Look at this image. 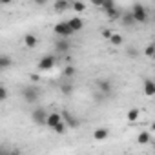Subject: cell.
I'll return each instance as SVG.
<instances>
[{
  "instance_id": "3",
  "label": "cell",
  "mask_w": 155,
  "mask_h": 155,
  "mask_svg": "<svg viewBox=\"0 0 155 155\" xmlns=\"http://www.w3.org/2000/svg\"><path fill=\"white\" fill-rule=\"evenodd\" d=\"M131 15H133V18H135L139 24H144V22L148 20V9H146L142 4H133V6H131Z\"/></svg>"
},
{
  "instance_id": "8",
  "label": "cell",
  "mask_w": 155,
  "mask_h": 155,
  "mask_svg": "<svg viewBox=\"0 0 155 155\" xmlns=\"http://www.w3.org/2000/svg\"><path fill=\"white\" fill-rule=\"evenodd\" d=\"M69 49H71V42H69L68 38L57 40V44H55V51H57V53H68Z\"/></svg>"
},
{
  "instance_id": "19",
  "label": "cell",
  "mask_w": 155,
  "mask_h": 155,
  "mask_svg": "<svg viewBox=\"0 0 155 155\" xmlns=\"http://www.w3.org/2000/svg\"><path fill=\"white\" fill-rule=\"evenodd\" d=\"M75 73H77V69H75V66H66L64 68V71H62V75L66 77V79H71V77H75Z\"/></svg>"
},
{
  "instance_id": "24",
  "label": "cell",
  "mask_w": 155,
  "mask_h": 155,
  "mask_svg": "<svg viewBox=\"0 0 155 155\" xmlns=\"http://www.w3.org/2000/svg\"><path fill=\"white\" fill-rule=\"evenodd\" d=\"M110 42H111L113 46H120V44H122V37H120L119 33H113V37L110 38Z\"/></svg>"
},
{
  "instance_id": "33",
  "label": "cell",
  "mask_w": 155,
  "mask_h": 155,
  "mask_svg": "<svg viewBox=\"0 0 155 155\" xmlns=\"http://www.w3.org/2000/svg\"><path fill=\"white\" fill-rule=\"evenodd\" d=\"M153 22H155V15H153Z\"/></svg>"
},
{
  "instance_id": "17",
  "label": "cell",
  "mask_w": 155,
  "mask_h": 155,
  "mask_svg": "<svg viewBox=\"0 0 155 155\" xmlns=\"http://www.w3.org/2000/svg\"><path fill=\"white\" fill-rule=\"evenodd\" d=\"M73 90H75V88H73V84H71V82H64V84L60 86V93H62V95H66V97H68V95H71V93H73Z\"/></svg>"
},
{
  "instance_id": "7",
  "label": "cell",
  "mask_w": 155,
  "mask_h": 155,
  "mask_svg": "<svg viewBox=\"0 0 155 155\" xmlns=\"http://www.w3.org/2000/svg\"><path fill=\"white\" fill-rule=\"evenodd\" d=\"M97 91H101L104 97L111 95V91H113V84H111V81H108V79H101V81L97 82Z\"/></svg>"
},
{
  "instance_id": "13",
  "label": "cell",
  "mask_w": 155,
  "mask_h": 155,
  "mask_svg": "<svg viewBox=\"0 0 155 155\" xmlns=\"http://www.w3.org/2000/svg\"><path fill=\"white\" fill-rule=\"evenodd\" d=\"M13 66V58L9 57V55H0V69H8V68H11Z\"/></svg>"
},
{
  "instance_id": "30",
  "label": "cell",
  "mask_w": 155,
  "mask_h": 155,
  "mask_svg": "<svg viewBox=\"0 0 155 155\" xmlns=\"http://www.w3.org/2000/svg\"><path fill=\"white\" fill-rule=\"evenodd\" d=\"M102 37L110 40V38L113 37V31H111V29H108V28H104V29H102Z\"/></svg>"
},
{
  "instance_id": "16",
  "label": "cell",
  "mask_w": 155,
  "mask_h": 155,
  "mask_svg": "<svg viewBox=\"0 0 155 155\" xmlns=\"http://www.w3.org/2000/svg\"><path fill=\"white\" fill-rule=\"evenodd\" d=\"M150 140H151L150 131H140V133L137 135V142H139V144H148Z\"/></svg>"
},
{
  "instance_id": "10",
  "label": "cell",
  "mask_w": 155,
  "mask_h": 155,
  "mask_svg": "<svg viewBox=\"0 0 155 155\" xmlns=\"http://www.w3.org/2000/svg\"><path fill=\"white\" fill-rule=\"evenodd\" d=\"M144 95L146 97H155V81H151V79H146L144 81Z\"/></svg>"
},
{
  "instance_id": "5",
  "label": "cell",
  "mask_w": 155,
  "mask_h": 155,
  "mask_svg": "<svg viewBox=\"0 0 155 155\" xmlns=\"http://www.w3.org/2000/svg\"><path fill=\"white\" fill-rule=\"evenodd\" d=\"M53 31H55L58 37H62V38H69V37L75 33V31L69 28V24H68V22H58V24H55Z\"/></svg>"
},
{
  "instance_id": "6",
  "label": "cell",
  "mask_w": 155,
  "mask_h": 155,
  "mask_svg": "<svg viewBox=\"0 0 155 155\" xmlns=\"http://www.w3.org/2000/svg\"><path fill=\"white\" fill-rule=\"evenodd\" d=\"M60 113H62V120L68 124V128H73V130H77V128L81 126V120L77 119L73 113H69L68 110H64V111H60Z\"/></svg>"
},
{
  "instance_id": "23",
  "label": "cell",
  "mask_w": 155,
  "mask_h": 155,
  "mask_svg": "<svg viewBox=\"0 0 155 155\" xmlns=\"http://www.w3.org/2000/svg\"><path fill=\"white\" fill-rule=\"evenodd\" d=\"M104 11H110V9H113V8H117L115 6V2L113 0H102V6H101Z\"/></svg>"
},
{
  "instance_id": "32",
  "label": "cell",
  "mask_w": 155,
  "mask_h": 155,
  "mask_svg": "<svg viewBox=\"0 0 155 155\" xmlns=\"http://www.w3.org/2000/svg\"><path fill=\"white\" fill-rule=\"evenodd\" d=\"M150 128H151V131H153V133H155V120H153V122H151V126H150Z\"/></svg>"
},
{
  "instance_id": "21",
  "label": "cell",
  "mask_w": 155,
  "mask_h": 155,
  "mask_svg": "<svg viewBox=\"0 0 155 155\" xmlns=\"http://www.w3.org/2000/svg\"><path fill=\"white\" fill-rule=\"evenodd\" d=\"M71 9L77 11V13H82V11H86V4L84 2H73L71 4Z\"/></svg>"
},
{
  "instance_id": "29",
  "label": "cell",
  "mask_w": 155,
  "mask_h": 155,
  "mask_svg": "<svg viewBox=\"0 0 155 155\" xmlns=\"http://www.w3.org/2000/svg\"><path fill=\"white\" fill-rule=\"evenodd\" d=\"M6 99H8V88L6 86H0V101L4 102Z\"/></svg>"
},
{
  "instance_id": "11",
  "label": "cell",
  "mask_w": 155,
  "mask_h": 155,
  "mask_svg": "<svg viewBox=\"0 0 155 155\" xmlns=\"http://www.w3.org/2000/svg\"><path fill=\"white\" fill-rule=\"evenodd\" d=\"M120 22H122V26H126V28H133V26L137 24V20L133 18L131 11H128V13H122V17H120Z\"/></svg>"
},
{
  "instance_id": "28",
  "label": "cell",
  "mask_w": 155,
  "mask_h": 155,
  "mask_svg": "<svg viewBox=\"0 0 155 155\" xmlns=\"http://www.w3.org/2000/svg\"><path fill=\"white\" fill-rule=\"evenodd\" d=\"M144 53H146V57H153V55H155V44H150V46L144 49Z\"/></svg>"
},
{
  "instance_id": "14",
  "label": "cell",
  "mask_w": 155,
  "mask_h": 155,
  "mask_svg": "<svg viewBox=\"0 0 155 155\" xmlns=\"http://www.w3.org/2000/svg\"><path fill=\"white\" fill-rule=\"evenodd\" d=\"M108 135H110V130H108V128H97V130L93 131L95 140H104Z\"/></svg>"
},
{
  "instance_id": "18",
  "label": "cell",
  "mask_w": 155,
  "mask_h": 155,
  "mask_svg": "<svg viewBox=\"0 0 155 155\" xmlns=\"http://www.w3.org/2000/svg\"><path fill=\"white\" fill-rule=\"evenodd\" d=\"M139 115H140V111H139L137 108H133V110H130V111L126 113V119H128L130 122H135V120L139 119Z\"/></svg>"
},
{
  "instance_id": "25",
  "label": "cell",
  "mask_w": 155,
  "mask_h": 155,
  "mask_svg": "<svg viewBox=\"0 0 155 155\" xmlns=\"http://www.w3.org/2000/svg\"><path fill=\"white\" fill-rule=\"evenodd\" d=\"M66 130H68V124L62 120V122H60V124L55 128V133H58V135H64V133H66Z\"/></svg>"
},
{
  "instance_id": "4",
  "label": "cell",
  "mask_w": 155,
  "mask_h": 155,
  "mask_svg": "<svg viewBox=\"0 0 155 155\" xmlns=\"http://www.w3.org/2000/svg\"><path fill=\"white\" fill-rule=\"evenodd\" d=\"M57 60H58L57 55H46V57L40 58V62H38V69H40V71H49V69L55 68Z\"/></svg>"
},
{
  "instance_id": "31",
  "label": "cell",
  "mask_w": 155,
  "mask_h": 155,
  "mask_svg": "<svg viewBox=\"0 0 155 155\" xmlns=\"http://www.w3.org/2000/svg\"><path fill=\"white\" fill-rule=\"evenodd\" d=\"M31 81H33V82H38L40 77H38V75H31Z\"/></svg>"
},
{
  "instance_id": "9",
  "label": "cell",
  "mask_w": 155,
  "mask_h": 155,
  "mask_svg": "<svg viewBox=\"0 0 155 155\" xmlns=\"http://www.w3.org/2000/svg\"><path fill=\"white\" fill-rule=\"evenodd\" d=\"M60 122H62V113H57V111H55V113H49V117H48V124H46V126L51 128V130H55Z\"/></svg>"
},
{
  "instance_id": "20",
  "label": "cell",
  "mask_w": 155,
  "mask_h": 155,
  "mask_svg": "<svg viewBox=\"0 0 155 155\" xmlns=\"http://www.w3.org/2000/svg\"><path fill=\"white\" fill-rule=\"evenodd\" d=\"M68 8H71V4L66 2V0H58V2H55V9L57 11H66Z\"/></svg>"
},
{
  "instance_id": "27",
  "label": "cell",
  "mask_w": 155,
  "mask_h": 155,
  "mask_svg": "<svg viewBox=\"0 0 155 155\" xmlns=\"http://www.w3.org/2000/svg\"><path fill=\"white\" fill-rule=\"evenodd\" d=\"M126 53H128V57H131V58H137V57H139L137 48H128V49H126Z\"/></svg>"
},
{
  "instance_id": "15",
  "label": "cell",
  "mask_w": 155,
  "mask_h": 155,
  "mask_svg": "<svg viewBox=\"0 0 155 155\" xmlns=\"http://www.w3.org/2000/svg\"><path fill=\"white\" fill-rule=\"evenodd\" d=\"M24 44H26L28 48H35V46L38 44V40H37V37H35V35H31V33H28V35L24 37Z\"/></svg>"
},
{
  "instance_id": "26",
  "label": "cell",
  "mask_w": 155,
  "mask_h": 155,
  "mask_svg": "<svg viewBox=\"0 0 155 155\" xmlns=\"http://www.w3.org/2000/svg\"><path fill=\"white\" fill-rule=\"evenodd\" d=\"M0 155H22V153H20L18 150H8V148H2Z\"/></svg>"
},
{
  "instance_id": "22",
  "label": "cell",
  "mask_w": 155,
  "mask_h": 155,
  "mask_svg": "<svg viewBox=\"0 0 155 155\" xmlns=\"http://www.w3.org/2000/svg\"><path fill=\"white\" fill-rule=\"evenodd\" d=\"M106 15H108L110 18H113V20H115V18H120V17H122V13L119 11V8H113V9L106 11Z\"/></svg>"
},
{
  "instance_id": "2",
  "label": "cell",
  "mask_w": 155,
  "mask_h": 155,
  "mask_svg": "<svg viewBox=\"0 0 155 155\" xmlns=\"http://www.w3.org/2000/svg\"><path fill=\"white\" fill-rule=\"evenodd\" d=\"M48 117H49V113H48L46 108H42V106H38V108H35V110L31 111V120H33L35 124H38V126H46V124H48Z\"/></svg>"
},
{
  "instance_id": "12",
  "label": "cell",
  "mask_w": 155,
  "mask_h": 155,
  "mask_svg": "<svg viewBox=\"0 0 155 155\" xmlns=\"http://www.w3.org/2000/svg\"><path fill=\"white\" fill-rule=\"evenodd\" d=\"M68 24H69V28L77 33V31H81L82 29V26H84V22H82V18H79V17H73L71 20H68Z\"/></svg>"
},
{
  "instance_id": "1",
  "label": "cell",
  "mask_w": 155,
  "mask_h": 155,
  "mask_svg": "<svg viewBox=\"0 0 155 155\" xmlns=\"http://www.w3.org/2000/svg\"><path fill=\"white\" fill-rule=\"evenodd\" d=\"M20 95L24 97V101H26V102L35 104V102L40 99V90H38L37 86H24V88L20 90Z\"/></svg>"
}]
</instances>
